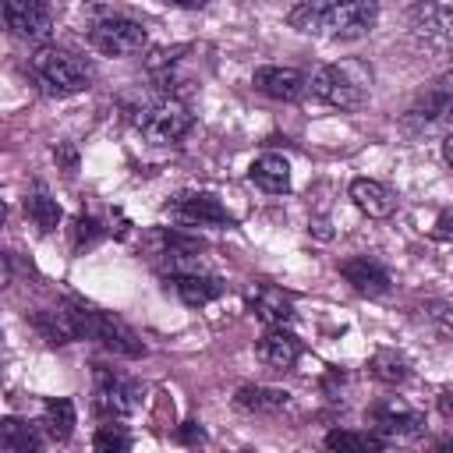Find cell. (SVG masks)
<instances>
[{"mask_svg":"<svg viewBox=\"0 0 453 453\" xmlns=\"http://www.w3.org/2000/svg\"><path fill=\"white\" fill-rule=\"evenodd\" d=\"M290 28L322 39H361L379 21V0H301L287 14Z\"/></svg>","mask_w":453,"mask_h":453,"instance_id":"1","label":"cell"},{"mask_svg":"<svg viewBox=\"0 0 453 453\" xmlns=\"http://www.w3.org/2000/svg\"><path fill=\"white\" fill-rule=\"evenodd\" d=\"M308 88L311 96H319L326 106H336V110H361L368 103V92H372V67L357 57H347V60H333V64H322L311 78H308Z\"/></svg>","mask_w":453,"mask_h":453,"instance_id":"2","label":"cell"},{"mask_svg":"<svg viewBox=\"0 0 453 453\" xmlns=\"http://www.w3.org/2000/svg\"><path fill=\"white\" fill-rule=\"evenodd\" d=\"M28 71L50 96H74L92 85V64L60 46H39L28 60Z\"/></svg>","mask_w":453,"mask_h":453,"instance_id":"3","label":"cell"},{"mask_svg":"<svg viewBox=\"0 0 453 453\" xmlns=\"http://www.w3.org/2000/svg\"><path fill=\"white\" fill-rule=\"evenodd\" d=\"M74 319H78V333L88 336V340H99L106 350L113 354H124V357H138L145 354L142 340L134 336V329L127 322H120L117 315H106V311H96V308H85V304H71Z\"/></svg>","mask_w":453,"mask_h":453,"instance_id":"4","label":"cell"},{"mask_svg":"<svg viewBox=\"0 0 453 453\" xmlns=\"http://www.w3.org/2000/svg\"><path fill=\"white\" fill-rule=\"evenodd\" d=\"M195 124V113L188 110V103L180 99H159L152 103L149 110H142L138 117V127L142 134L152 142V145H170V142H180Z\"/></svg>","mask_w":453,"mask_h":453,"instance_id":"5","label":"cell"},{"mask_svg":"<svg viewBox=\"0 0 453 453\" xmlns=\"http://www.w3.org/2000/svg\"><path fill=\"white\" fill-rule=\"evenodd\" d=\"M88 42L103 57H134V53H142L149 46V32L138 21H131V18L110 14V18H103V21L92 25Z\"/></svg>","mask_w":453,"mask_h":453,"instance_id":"6","label":"cell"},{"mask_svg":"<svg viewBox=\"0 0 453 453\" xmlns=\"http://www.w3.org/2000/svg\"><path fill=\"white\" fill-rule=\"evenodd\" d=\"M4 21L18 39L28 42H46L53 32V11L50 0H0Z\"/></svg>","mask_w":453,"mask_h":453,"instance_id":"7","label":"cell"},{"mask_svg":"<svg viewBox=\"0 0 453 453\" xmlns=\"http://www.w3.org/2000/svg\"><path fill=\"white\" fill-rule=\"evenodd\" d=\"M142 400V386L110 372V368H96V411L103 418H127Z\"/></svg>","mask_w":453,"mask_h":453,"instance_id":"8","label":"cell"},{"mask_svg":"<svg viewBox=\"0 0 453 453\" xmlns=\"http://www.w3.org/2000/svg\"><path fill=\"white\" fill-rule=\"evenodd\" d=\"M411 117L425 131H453V71H446L432 88L421 92V99L411 106Z\"/></svg>","mask_w":453,"mask_h":453,"instance_id":"9","label":"cell"},{"mask_svg":"<svg viewBox=\"0 0 453 453\" xmlns=\"http://www.w3.org/2000/svg\"><path fill=\"white\" fill-rule=\"evenodd\" d=\"M166 212H170L173 219L188 223V226H195V223H198V226H230V223H234L230 212L219 205V198L202 195V191H184V195L170 198Z\"/></svg>","mask_w":453,"mask_h":453,"instance_id":"10","label":"cell"},{"mask_svg":"<svg viewBox=\"0 0 453 453\" xmlns=\"http://www.w3.org/2000/svg\"><path fill=\"white\" fill-rule=\"evenodd\" d=\"M368 425L379 432V435H393V439H411L425 428V418L407 407L403 400H382L368 411Z\"/></svg>","mask_w":453,"mask_h":453,"instance_id":"11","label":"cell"},{"mask_svg":"<svg viewBox=\"0 0 453 453\" xmlns=\"http://www.w3.org/2000/svg\"><path fill=\"white\" fill-rule=\"evenodd\" d=\"M251 85L255 92L269 96V99H280V103H297L304 92H308V78L294 67H280V64H265L251 74Z\"/></svg>","mask_w":453,"mask_h":453,"instance_id":"12","label":"cell"},{"mask_svg":"<svg viewBox=\"0 0 453 453\" xmlns=\"http://www.w3.org/2000/svg\"><path fill=\"white\" fill-rule=\"evenodd\" d=\"M255 354H258L262 365H269V368H276V372H287V368L297 365V357H301V343H297V336L287 333L283 326H273V329L258 340Z\"/></svg>","mask_w":453,"mask_h":453,"instance_id":"13","label":"cell"},{"mask_svg":"<svg viewBox=\"0 0 453 453\" xmlns=\"http://www.w3.org/2000/svg\"><path fill=\"white\" fill-rule=\"evenodd\" d=\"M340 273H343V280H347L357 294L379 297V294H386V290H389V273H386L375 258H368V255H357V258L340 262Z\"/></svg>","mask_w":453,"mask_h":453,"instance_id":"14","label":"cell"},{"mask_svg":"<svg viewBox=\"0 0 453 453\" xmlns=\"http://www.w3.org/2000/svg\"><path fill=\"white\" fill-rule=\"evenodd\" d=\"M350 198H354V205H357L365 216H372V219H386V216L396 212V195H393L386 184L368 180V177H357V180L350 184Z\"/></svg>","mask_w":453,"mask_h":453,"instance_id":"15","label":"cell"},{"mask_svg":"<svg viewBox=\"0 0 453 453\" xmlns=\"http://www.w3.org/2000/svg\"><path fill=\"white\" fill-rule=\"evenodd\" d=\"M414 32L421 35V42L435 46V50H453V11L442 7H418L414 14Z\"/></svg>","mask_w":453,"mask_h":453,"instance_id":"16","label":"cell"},{"mask_svg":"<svg viewBox=\"0 0 453 453\" xmlns=\"http://www.w3.org/2000/svg\"><path fill=\"white\" fill-rule=\"evenodd\" d=\"M251 308H255V315H258L265 326H287V322L294 319V301H290V294H283V290L273 287V283H262V287L251 290Z\"/></svg>","mask_w":453,"mask_h":453,"instance_id":"17","label":"cell"},{"mask_svg":"<svg viewBox=\"0 0 453 453\" xmlns=\"http://www.w3.org/2000/svg\"><path fill=\"white\" fill-rule=\"evenodd\" d=\"M248 180L258 184V188L269 191V195H283V191L290 188V163H287L283 156H276V152H262V156L248 166Z\"/></svg>","mask_w":453,"mask_h":453,"instance_id":"18","label":"cell"},{"mask_svg":"<svg viewBox=\"0 0 453 453\" xmlns=\"http://www.w3.org/2000/svg\"><path fill=\"white\" fill-rule=\"evenodd\" d=\"M170 283H173L177 297L191 308H202V304H209L223 294V283L216 276H205V273H173Z\"/></svg>","mask_w":453,"mask_h":453,"instance_id":"19","label":"cell"},{"mask_svg":"<svg viewBox=\"0 0 453 453\" xmlns=\"http://www.w3.org/2000/svg\"><path fill=\"white\" fill-rule=\"evenodd\" d=\"M32 326L42 333L46 343H71V340H81L78 319H74L71 308H46V311H35V315H32Z\"/></svg>","mask_w":453,"mask_h":453,"instance_id":"20","label":"cell"},{"mask_svg":"<svg viewBox=\"0 0 453 453\" xmlns=\"http://www.w3.org/2000/svg\"><path fill=\"white\" fill-rule=\"evenodd\" d=\"M0 449L4 453H39L42 435L35 425H25L18 418H4L0 421Z\"/></svg>","mask_w":453,"mask_h":453,"instance_id":"21","label":"cell"},{"mask_svg":"<svg viewBox=\"0 0 453 453\" xmlns=\"http://www.w3.org/2000/svg\"><path fill=\"white\" fill-rule=\"evenodd\" d=\"M25 216L42 230V234H50V230H57L60 226V205H57V198L46 191V188H35L32 195H25Z\"/></svg>","mask_w":453,"mask_h":453,"instance_id":"22","label":"cell"},{"mask_svg":"<svg viewBox=\"0 0 453 453\" xmlns=\"http://www.w3.org/2000/svg\"><path fill=\"white\" fill-rule=\"evenodd\" d=\"M39 425H42V432H46L53 442H67L71 432H74V403H71V400H46Z\"/></svg>","mask_w":453,"mask_h":453,"instance_id":"23","label":"cell"},{"mask_svg":"<svg viewBox=\"0 0 453 453\" xmlns=\"http://www.w3.org/2000/svg\"><path fill=\"white\" fill-rule=\"evenodd\" d=\"M237 407L255 411V414H273V411L287 407V393L283 389H265V386H241L237 389Z\"/></svg>","mask_w":453,"mask_h":453,"instance_id":"24","label":"cell"},{"mask_svg":"<svg viewBox=\"0 0 453 453\" xmlns=\"http://www.w3.org/2000/svg\"><path fill=\"white\" fill-rule=\"evenodd\" d=\"M326 446L329 449H382V439L372 435V432H343V428H336V432L326 435Z\"/></svg>","mask_w":453,"mask_h":453,"instance_id":"25","label":"cell"},{"mask_svg":"<svg viewBox=\"0 0 453 453\" xmlns=\"http://www.w3.org/2000/svg\"><path fill=\"white\" fill-rule=\"evenodd\" d=\"M368 368H372V375L382 379V382H403V379H407V365H403V357H396L393 350H379Z\"/></svg>","mask_w":453,"mask_h":453,"instance_id":"26","label":"cell"},{"mask_svg":"<svg viewBox=\"0 0 453 453\" xmlns=\"http://www.w3.org/2000/svg\"><path fill=\"white\" fill-rule=\"evenodd\" d=\"M92 446H96L99 453H124V449L131 446V439H127L120 428H113V425H103V428L92 435Z\"/></svg>","mask_w":453,"mask_h":453,"instance_id":"27","label":"cell"},{"mask_svg":"<svg viewBox=\"0 0 453 453\" xmlns=\"http://www.w3.org/2000/svg\"><path fill=\"white\" fill-rule=\"evenodd\" d=\"M439 414H442L446 421H453V386L439 393Z\"/></svg>","mask_w":453,"mask_h":453,"instance_id":"28","label":"cell"},{"mask_svg":"<svg viewBox=\"0 0 453 453\" xmlns=\"http://www.w3.org/2000/svg\"><path fill=\"white\" fill-rule=\"evenodd\" d=\"M439 234H442L446 241H453V212H442V216H439Z\"/></svg>","mask_w":453,"mask_h":453,"instance_id":"29","label":"cell"},{"mask_svg":"<svg viewBox=\"0 0 453 453\" xmlns=\"http://www.w3.org/2000/svg\"><path fill=\"white\" fill-rule=\"evenodd\" d=\"M159 4H170V7H205L209 0H159Z\"/></svg>","mask_w":453,"mask_h":453,"instance_id":"30","label":"cell"},{"mask_svg":"<svg viewBox=\"0 0 453 453\" xmlns=\"http://www.w3.org/2000/svg\"><path fill=\"white\" fill-rule=\"evenodd\" d=\"M442 156H446V163L453 166V131H449V134L442 138Z\"/></svg>","mask_w":453,"mask_h":453,"instance_id":"31","label":"cell"},{"mask_svg":"<svg viewBox=\"0 0 453 453\" xmlns=\"http://www.w3.org/2000/svg\"><path fill=\"white\" fill-rule=\"evenodd\" d=\"M180 439H184V442H195V439H202V428H198V432H195V428H184Z\"/></svg>","mask_w":453,"mask_h":453,"instance_id":"32","label":"cell"}]
</instances>
